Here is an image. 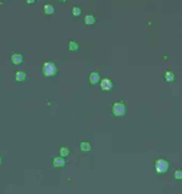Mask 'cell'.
I'll use <instances>...</instances> for the list:
<instances>
[{"mask_svg":"<svg viewBox=\"0 0 182 194\" xmlns=\"http://www.w3.org/2000/svg\"><path fill=\"white\" fill-rule=\"evenodd\" d=\"M56 71H57L56 66L53 63H50V61L44 63V65H43V74H44V76L52 77L56 74Z\"/></svg>","mask_w":182,"mask_h":194,"instance_id":"2","label":"cell"},{"mask_svg":"<svg viewBox=\"0 0 182 194\" xmlns=\"http://www.w3.org/2000/svg\"><path fill=\"white\" fill-rule=\"evenodd\" d=\"M100 86L101 89L105 90V91H109V90L112 89V81L109 80V79H103L100 82Z\"/></svg>","mask_w":182,"mask_h":194,"instance_id":"4","label":"cell"},{"mask_svg":"<svg viewBox=\"0 0 182 194\" xmlns=\"http://www.w3.org/2000/svg\"><path fill=\"white\" fill-rule=\"evenodd\" d=\"M169 168V163L167 162L166 160H158L156 163H155V170L158 173V174H164L166 173Z\"/></svg>","mask_w":182,"mask_h":194,"instance_id":"1","label":"cell"},{"mask_svg":"<svg viewBox=\"0 0 182 194\" xmlns=\"http://www.w3.org/2000/svg\"><path fill=\"white\" fill-rule=\"evenodd\" d=\"M11 61H12L14 65H20L23 63V56L21 54H17V53H14V54L11 55Z\"/></svg>","mask_w":182,"mask_h":194,"instance_id":"5","label":"cell"},{"mask_svg":"<svg viewBox=\"0 0 182 194\" xmlns=\"http://www.w3.org/2000/svg\"><path fill=\"white\" fill-rule=\"evenodd\" d=\"M44 13L47 15H51L54 13V8H53V5H44Z\"/></svg>","mask_w":182,"mask_h":194,"instance_id":"10","label":"cell"},{"mask_svg":"<svg viewBox=\"0 0 182 194\" xmlns=\"http://www.w3.org/2000/svg\"><path fill=\"white\" fill-rule=\"evenodd\" d=\"M0 162H1V159H0Z\"/></svg>","mask_w":182,"mask_h":194,"instance_id":"19","label":"cell"},{"mask_svg":"<svg viewBox=\"0 0 182 194\" xmlns=\"http://www.w3.org/2000/svg\"><path fill=\"white\" fill-rule=\"evenodd\" d=\"M53 164H54L55 167H64L65 164H66V162H65V160L63 159V157H55L54 159V162H53Z\"/></svg>","mask_w":182,"mask_h":194,"instance_id":"7","label":"cell"},{"mask_svg":"<svg viewBox=\"0 0 182 194\" xmlns=\"http://www.w3.org/2000/svg\"><path fill=\"white\" fill-rule=\"evenodd\" d=\"M174 176H175V179L182 180V170H176Z\"/></svg>","mask_w":182,"mask_h":194,"instance_id":"15","label":"cell"},{"mask_svg":"<svg viewBox=\"0 0 182 194\" xmlns=\"http://www.w3.org/2000/svg\"><path fill=\"white\" fill-rule=\"evenodd\" d=\"M165 79H166V81H168V82H174L175 81V74L170 71H166L165 72Z\"/></svg>","mask_w":182,"mask_h":194,"instance_id":"11","label":"cell"},{"mask_svg":"<svg viewBox=\"0 0 182 194\" xmlns=\"http://www.w3.org/2000/svg\"><path fill=\"white\" fill-rule=\"evenodd\" d=\"M59 153H60L62 156H67V155H69V149L66 147H63L60 149V151H59Z\"/></svg>","mask_w":182,"mask_h":194,"instance_id":"14","label":"cell"},{"mask_svg":"<svg viewBox=\"0 0 182 194\" xmlns=\"http://www.w3.org/2000/svg\"><path fill=\"white\" fill-rule=\"evenodd\" d=\"M84 22L86 25H93L95 23V17L93 15H86L85 18H84Z\"/></svg>","mask_w":182,"mask_h":194,"instance_id":"9","label":"cell"},{"mask_svg":"<svg viewBox=\"0 0 182 194\" xmlns=\"http://www.w3.org/2000/svg\"><path fill=\"white\" fill-rule=\"evenodd\" d=\"M27 1V3H34V0H26Z\"/></svg>","mask_w":182,"mask_h":194,"instance_id":"17","label":"cell"},{"mask_svg":"<svg viewBox=\"0 0 182 194\" xmlns=\"http://www.w3.org/2000/svg\"><path fill=\"white\" fill-rule=\"evenodd\" d=\"M80 149L82 151H89L91 150V145L89 143H80Z\"/></svg>","mask_w":182,"mask_h":194,"instance_id":"13","label":"cell"},{"mask_svg":"<svg viewBox=\"0 0 182 194\" xmlns=\"http://www.w3.org/2000/svg\"><path fill=\"white\" fill-rule=\"evenodd\" d=\"M99 79H100V77H99V74L97 71H93L91 72V74H89V82H91L92 84H96L99 82Z\"/></svg>","mask_w":182,"mask_h":194,"instance_id":"6","label":"cell"},{"mask_svg":"<svg viewBox=\"0 0 182 194\" xmlns=\"http://www.w3.org/2000/svg\"><path fill=\"white\" fill-rule=\"evenodd\" d=\"M72 14H73L74 16H79V15L81 14V9L78 7H74L73 9H72Z\"/></svg>","mask_w":182,"mask_h":194,"instance_id":"16","label":"cell"},{"mask_svg":"<svg viewBox=\"0 0 182 194\" xmlns=\"http://www.w3.org/2000/svg\"><path fill=\"white\" fill-rule=\"evenodd\" d=\"M69 50H70V51H78V50H79V45H78L76 42L70 41L69 42Z\"/></svg>","mask_w":182,"mask_h":194,"instance_id":"12","label":"cell"},{"mask_svg":"<svg viewBox=\"0 0 182 194\" xmlns=\"http://www.w3.org/2000/svg\"><path fill=\"white\" fill-rule=\"evenodd\" d=\"M60 1H66V0H60Z\"/></svg>","mask_w":182,"mask_h":194,"instance_id":"18","label":"cell"},{"mask_svg":"<svg viewBox=\"0 0 182 194\" xmlns=\"http://www.w3.org/2000/svg\"><path fill=\"white\" fill-rule=\"evenodd\" d=\"M125 105L123 103H115L112 107V113H113L115 117H121L125 114Z\"/></svg>","mask_w":182,"mask_h":194,"instance_id":"3","label":"cell"},{"mask_svg":"<svg viewBox=\"0 0 182 194\" xmlns=\"http://www.w3.org/2000/svg\"><path fill=\"white\" fill-rule=\"evenodd\" d=\"M26 77H27V74L23 71H17L16 74H15V79H16V81H23V80L26 79Z\"/></svg>","mask_w":182,"mask_h":194,"instance_id":"8","label":"cell"}]
</instances>
